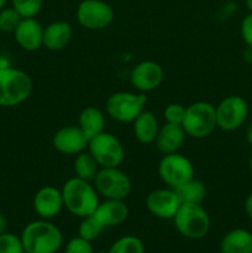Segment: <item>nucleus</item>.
I'll return each mask as SVG.
<instances>
[{"label": "nucleus", "mask_w": 252, "mask_h": 253, "mask_svg": "<svg viewBox=\"0 0 252 253\" xmlns=\"http://www.w3.org/2000/svg\"><path fill=\"white\" fill-rule=\"evenodd\" d=\"M20 239L25 251L30 253H56L63 245L61 230L44 219L27 224L22 230Z\"/></svg>", "instance_id": "f257e3e1"}, {"label": "nucleus", "mask_w": 252, "mask_h": 253, "mask_svg": "<svg viewBox=\"0 0 252 253\" xmlns=\"http://www.w3.org/2000/svg\"><path fill=\"white\" fill-rule=\"evenodd\" d=\"M63 205L72 215L85 217L93 215L99 205V194L93 183L73 177L61 189Z\"/></svg>", "instance_id": "f03ea898"}, {"label": "nucleus", "mask_w": 252, "mask_h": 253, "mask_svg": "<svg viewBox=\"0 0 252 253\" xmlns=\"http://www.w3.org/2000/svg\"><path fill=\"white\" fill-rule=\"evenodd\" d=\"M34 89L31 77L21 69L6 66L0 68V106L12 108L26 101Z\"/></svg>", "instance_id": "7ed1b4c3"}, {"label": "nucleus", "mask_w": 252, "mask_h": 253, "mask_svg": "<svg viewBox=\"0 0 252 253\" xmlns=\"http://www.w3.org/2000/svg\"><path fill=\"white\" fill-rule=\"evenodd\" d=\"M177 231L189 240H200L210 230V217L202 204H180L173 217Z\"/></svg>", "instance_id": "20e7f679"}, {"label": "nucleus", "mask_w": 252, "mask_h": 253, "mask_svg": "<svg viewBox=\"0 0 252 253\" xmlns=\"http://www.w3.org/2000/svg\"><path fill=\"white\" fill-rule=\"evenodd\" d=\"M187 136L194 138H205L211 135L217 127L215 106L208 101H195L185 109L182 123Z\"/></svg>", "instance_id": "39448f33"}, {"label": "nucleus", "mask_w": 252, "mask_h": 253, "mask_svg": "<svg viewBox=\"0 0 252 253\" xmlns=\"http://www.w3.org/2000/svg\"><path fill=\"white\" fill-rule=\"evenodd\" d=\"M147 103L145 93L116 91L111 94L105 103L106 114L118 123H132L143 110Z\"/></svg>", "instance_id": "423d86ee"}, {"label": "nucleus", "mask_w": 252, "mask_h": 253, "mask_svg": "<svg viewBox=\"0 0 252 253\" xmlns=\"http://www.w3.org/2000/svg\"><path fill=\"white\" fill-rule=\"evenodd\" d=\"M88 152L98 162L100 168L119 167L125 158V150L115 135L103 131L88 142Z\"/></svg>", "instance_id": "0eeeda50"}, {"label": "nucleus", "mask_w": 252, "mask_h": 253, "mask_svg": "<svg viewBox=\"0 0 252 253\" xmlns=\"http://www.w3.org/2000/svg\"><path fill=\"white\" fill-rule=\"evenodd\" d=\"M91 183L98 194L105 199L125 200L132 189L128 175L119 167L100 168Z\"/></svg>", "instance_id": "6e6552de"}, {"label": "nucleus", "mask_w": 252, "mask_h": 253, "mask_svg": "<svg viewBox=\"0 0 252 253\" xmlns=\"http://www.w3.org/2000/svg\"><path fill=\"white\" fill-rule=\"evenodd\" d=\"M76 16L79 25L84 29L98 31L113 24L115 11L104 0H82L77 7Z\"/></svg>", "instance_id": "1a4fd4ad"}, {"label": "nucleus", "mask_w": 252, "mask_h": 253, "mask_svg": "<svg viewBox=\"0 0 252 253\" xmlns=\"http://www.w3.org/2000/svg\"><path fill=\"white\" fill-rule=\"evenodd\" d=\"M158 174L165 184L169 188H175L193 179L195 169L189 158L175 152L163 155L158 165Z\"/></svg>", "instance_id": "9d476101"}, {"label": "nucleus", "mask_w": 252, "mask_h": 253, "mask_svg": "<svg viewBox=\"0 0 252 253\" xmlns=\"http://www.w3.org/2000/svg\"><path fill=\"white\" fill-rule=\"evenodd\" d=\"M215 111L217 127L231 132L246 123L250 110L249 104L242 96L229 95L215 106Z\"/></svg>", "instance_id": "9b49d317"}, {"label": "nucleus", "mask_w": 252, "mask_h": 253, "mask_svg": "<svg viewBox=\"0 0 252 253\" xmlns=\"http://www.w3.org/2000/svg\"><path fill=\"white\" fill-rule=\"evenodd\" d=\"M163 68L155 61H143L136 64L130 74V82L140 93L157 89L163 82Z\"/></svg>", "instance_id": "f8f14e48"}, {"label": "nucleus", "mask_w": 252, "mask_h": 253, "mask_svg": "<svg viewBox=\"0 0 252 253\" xmlns=\"http://www.w3.org/2000/svg\"><path fill=\"white\" fill-rule=\"evenodd\" d=\"M88 137L84 135L79 126H63L56 131L52 138L54 150L62 155L77 156L88 148Z\"/></svg>", "instance_id": "ddd939ff"}, {"label": "nucleus", "mask_w": 252, "mask_h": 253, "mask_svg": "<svg viewBox=\"0 0 252 253\" xmlns=\"http://www.w3.org/2000/svg\"><path fill=\"white\" fill-rule=\"evenodd\" d=\"M179 207L180 202L173 188L155 189L146 197V208L158 219H173Z\"/></svg>", "instance_id": "4468645a"}, {"label": "nucleus", "mask_w": 252, "mask_h": 253, "mask_svg": "<svg viewBox=\"0 0 252 253\" xmlns=\"http://www.w3.org/2000/svg\"><path fill=\"white\" fill-rule=\"evenodd\" d=\"M32 207L41 219L49 220L56 217L64 208L61 189L53 185L42 187L35 194Z\"/></svg>", "instance_id": "2eb2a0df"}, {"label": "nucleus", "mask_w": 252, "mask_h": 253, "mask_svg": "<svg viewBox=\"0 0 252 253\" xmlns=\"http://www.w3.org/2000/svg\"><path fill=\"white\" fill-rule=\"evenodd\" d=\"M43 29L35 17H25L12 34L16 43L24 51L35 52L43 46Z\"/></svg>", "instance_id": "dca6fc26"}, {"label": "nucleus", "mask_w": 252, "mask_h": 253, "mask_svg": "<svg viewBox=\"0 0 252 253\" xmlns=\"http://www.w3.org/2000/svg\"><path fill=\"white\" fill-rule=\"evenodd\" d=\"M93 215L104 229L118 226L127 219L128 207L125 200L105 199L103 203H99Z\"/></svg>", "instance_id": "f3484780"}, {"label": "nucleus", "mask_w": 252, "mask_h": 253, "mask_svg": "<svg viewBox=\"0 0 252 253\" xmlns=\"http://www.w3.org/2000/svg\"><path fill=\"white\" fill-rule=\"evenodd\" d=\"M185 137H187V133L182 125L166 123L160 127L155 142L162 155H170V153L178 152L182 148Z\"/></svg>", "instance_id": "a211bd4d"}, {"label": "nucleus", "mask_w": 252, "mask_h": 253, "mask_svg": "<svg viewBox=\"0 0 252 253\" xmlns=\"http://www.w3.org/2000/svg\"><path fill=\"white\" fill-rule=\"evenodd\" d=\"M73 37L71 24L63 20L51 22L43 29V46L49 51H61L66 48Z\"/></svg>", "instance_id": "6ab92c4d"}, {"label": "nucleus", "mask_w": 252, "mask_h": 253, "mask_svg": "<svg viewBox=\"0 0 252 253\" xmlns=\"http://www.w3.org/2000/svg\"><path fill=\"white\" fill-rule=\"evenodd\" d=\"M133 135L136 140L142 145H150L156 141L160 131V125L155 114L143 110L135 120L132 121Z\"/></svg>", "instance_id": "aec40b11"}, {"label": "nucleus", "mask_w": 252, "mask_h": 253, "mask_svg": "<svg viewBox=\"0 0 252 253\" xmlns=\"http://www.w3.org/2000/svg\"><path fill=\"white\" fill-rule=\"evenodd\" d=\"M221 253H252V234L245 229H234L220 241Z\"/></svg>", "instance_id": "412c9836"}, {"label": "nucleus", "mask_w": 252, "mask_h": 253, "mask_svg": "<svg viewBox=\"0 0 252 253\" xmlns=\"http://www.w3.org/2000/svg\"><path fill=\"white\" fill-rule=\"evenodd\" d=\"M78 126L84 135L90 140L94 136L103 132L105 127V115L95 106H86L79 114Z\"/></svg>", "instance_id": "4be33fe9"}, {"label": "nucleus", "mask_w": 252, "mask_h": 253, "mask_svg": "<svg viewBox=\"0 0 252 253\" xmlns=\"http://www.w3.org/2000/svg\"><path fill=\"white\" fill-rule=\"evenodd\" d=\"M173 189L180 204H202L207 198V187L202 180L195 179V178Z\"/></svg>", "instance_id": "5701e85b"}, {"label": "nucleus", "mask_w": 252, "mask_h": 253, "mask_svg": "<svg viewBox=\"0 0 252 253\" xmlns=\"http://www.w3.org/2000/svg\"><path fill=\"white\" fill-rule=\"evenodd\" d=\"M73 169L76 173V177L88 180V182H93L100 167L88 151H83V152L78 153L74 158Z\"/></svg>", "instance_id": "b1692460"}, {"label": "nucleus", "mask_w": 252, "mask_h": 253, "mask_svg": "<svg viewBox=\"0 0 252 253\" xmlns=\"http://www.w3.org/2000/svg\"><path fill=\"white\" fill-rule=\"evenodd\" d=\"M108 253H145V245L138 237L126 235L116 240Z\"/></svg>", "instance_id": "393cba45"}, {"label": "nucleus", "mask_w": 252, "mask_h": 253, "mask_svg": "<svg viewBox=\"0 0 252 253\" xmlns=\"http://www.w3.org/2000/svg\"><path fill=\"white\" fill-rule=\"evenodd\" d=\"M103 230L104 227L94 217V215H89V216L82 217V221L78 227V236L86 240V241L93 242L94 240H96L100 236Z\"/></svg>", "instance_id": "a878e982"}, {"label": "nucleus", "mask_w": 252, "mask_h": 253, "mask_svg": "<svg viewBox=\"0 0 252 253\" xmlns=\"http://www.w3.org/2000/svg\"><path fill=\"white\" fill-rule=\"evenodd\" d=\"M10 1L11 6L21 15L22 19L37 16L43 4V0H10Z\"/></svg>", "instance_id": "bb28decb"}, {"label": "nucleus", "mask_w": 252, "mask_h": 253, "mask_svg": "<svg viewBox=\"0 0 252 253\" xmlns=\"http://www.w3.org/2000/svg\"><path fill=\"white\" fill-rule=\"evenodd\" d=\"M22 20L21 15L12 6L0 10V31L14 32Z\"/></svg>", "instance_id": "cd10ccee"}, {"label": "nucleus", "mask_w": 252, "mask_h": 253, "mask_svg": "<svg viewBox=\"0 0 252 253\" xmlns=\"http://www.w3.org/2000/svg\"><path fill=\"white\" fill-rule=\"evenodd\" d=\"M24 246L20 236L10 232L0 234V253H22Z\"/></svg>", "instance_id": "c85d7f7f"}, {"label": "nucleus", "mask_w": 252, "mask_h": 253, "mask_svg": "<svg viewBox=\"0 0 252 253\" xmlns=\"http://www.w3.org/2000/svg\"><path fill=\"white\" fill-rule=\"evenodd\" d=\"M185 109L187 108L179 103L168 104V105L166 106L165 111H163V116H165L166 123L182 125L185 116Z\"/></svg>", "instance_id": "c756f323"}, {"label": "nucleus", "mask_w": 252, "mask_h": 253, "mask_svg": "<svg viewBox=\"0 0 252 253\" xmlns=\"http://www.w3.org/2000/svg\"><path fill=\"white\" fill-rule=\"evenodd\" d=\"M64 253H94V249L90 241L77 236L69 240L64 249Z\"/></svg>", "instance_id": "7c9ffc66"}, {"label": "nucleus", "mask_w": 252, "mask_h": 253, "mask_svg": "<svg viewBox=\"0 0 252 253\" xmlns=\"http://www.w3.org/2000/svg\"><path fill=\"white\" fill-rule=\"evenodd\" d=\"M241 37L247 47H252V12H249L242 19L241 26H240Z\"/></svg>", "instance_id": "2f4dec72"}, {"label": "nucleus", "mask_w": 252, "mask_h": 253, "mask_svg": "<svg viewBox=\"0 0 252 253\" xmlns=\"http://www.w3.org/2000/svg\"><path fill=\"white\" fill-rule=\"evenodd\" d=\"M245 211H246L249 219L252 221V193H250L245 200Z\"/></svg>", "instance_id": "473e14b6"}, {"label": "nucleus", "mask_w": 252, "mask_h": 253, "mask_svg": "<svg viewBox=\"0 0 252 253\" xmlns=\"http://www.w3.org/2000/svg\"><path fill=\"white\" fill-rule=\"evenodd\" d=\"M6 227H7V219L1 211H0V234L6 231Z\"/></svg>", "instance_id": "72a5a7b5"}, {"label": "nucleus", "mask_w": 252, "mask_h": 253, "mask_svg": "<svg viewBox=\"0 0 252 253\" xmlns=\"http://www.w3.org/2000/svg\"><path fill=\"white\" fill-rule=\"evenodd\" d=\"M246 140L249 142V145L252 147V121L249 124L246 128Z\"/></svg>", "instance_id": "f704fd0d"}, {"label": "nucleus", "mask_w": 252, "mask_h": 253, "mask_svg": "<svg viewBox=\"0 0 252 253\" xmlns=\"http://www.w3.org/2000/svg\"><path fill=\"white\" fill-rule=\"evenodd\" d=\"M244 59L249 63H252V47H247L246 51L244 52Z\"/></svg>", "instance_id": "c9c22d12"}, {"label": "nucleus", "mask_w": 252, "mask_h": 253, "mask_svg": "<svg viewBox=\"0 0 252 253\" xmlns=\"http://www.w3.org/2000/svg\"><path fill=\"white\" fill-rule=\"evenodd\" d=\"M245 5H246V9L249 10L250 12H252V0H246V1H245Z\"/></svg>", "instance_id": "e433bc0d"}, {"label": "nucleus", "mask_w": 252, "mask_h": 253, "mask_svg": "<svg viewBox=\"0 0 252 253\" xmlns=\"http://www.w3.org/2000/svg\"><path fill=\"white\" fill-rule=\"evenodd\" d=\"M6 66H10V64L7 63L4 58H1V57H0V68H2V67H6Z\"/></svg>", "instance_id": "4c0bfd02"}, {"label": "nucleus", "mask_w": 252, "mask_h": 253, "mask_svg": "<svg viewBox=\"0 0 252 253\" xmlns=\"http://www.w3.org/2000/svg\"><path fill=\"white\" fill-rule=\"evenodd\" d=\"M9 2V0H0V10L4 9L6 6V4Z\"/></svg>", "instance_id": "58836bf2"}, {"label": "nucleus", "mask_w": 252, "mask_h": 253, "mask_svg": "<svg viewBox=\"0 0 252 253\" xmlns=\"http://www.w3.org/2000/svg\"><path fill=\"white\" fill-rule=\"evenodd\" d=\"M250 170H251V174H252V157L250 158Z\"/></svg>", "instance_id": "ea45409f"}, {"label": "nucleus", "mask_w": 252, "mask_h": 253, "mask_svg": "<svg viewBox=\"0 0 252 253\" xmlns=\"http://www.w3.org/2000/svg\"><path fill=\"white\" fill-rule=\"evenodd\" d=\"M22 253H30V252H27V251H25V250H24V252H22Z\"/></svg>", "instance_id": "a19ab883"}]
</instances>
